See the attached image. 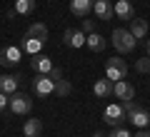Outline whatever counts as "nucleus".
Here are the masks:
<instances>
[{"label": "nucleus", "mask_w": 150, "mask_h": 137, "mask_svg": "<svg viewBox=\"0 0 150 137\" xmlns=\"http://www.w3.org/2000/svg\"><path fill=\"white\" fill-rule=\"evenodd\" d=\"M110 42H112V48L118 50L120 55H128L135 50V37L130 30H125V27H115L110 35Z\"/></svg>", "instance_id": "1"}, {"label": "nucleus", "mask_w": 150, "mask_h": 137, "mask_svg": "<svg viewBox=\"0 0 150 137\" xmlns=\"http://www.w3.org/2000/svg\"><path fill=\"white\" fill-rule=\"evenodd\" d=\"M13 110V115H30L33 110V97L28 95V92H13L10 95V105H8Z\"/></svg>", "instance_id": "2"}, {"label": "nucleus", "mask_w": 150, "mask_h": 137, "mask_svg": "<svg viewBox=\"0 0 150 137\" xmlns=\"http://www.w3.org/2000/svg\"><path fill=\"white\" fill-rule=\"evenodd\" d=\"M125 75H128V63L120 58H110L105 60V77L108 80H125Z\"/></svg>", "instance_id": "3"}, {"label": "nucleus", "mask_w": 150, "mask_h": 137, "mask_svg": "<svg viewBox=\"0 0 150 137\" xmlns=\"http://www.w3.org/2000/svg\"><path fill=\"white\" fill-rule=\"evenodd\" d=\"M23 58V50L15 45H8V48H0V65L3 67H15Z\"/></svg>", "instance_id": "4"}, {"label": "nucleus", "mask_w": 150, "mask_h": 137, "mask_svg": "<svg viewBox=\"0 0 150 137\" xmlns=\"http://www.w3.org/2000/svg\"><path fill=\"white\" fill-rule=\"evenodd\" d=\"M33 90H35V95L48 97V95L55 92V82L50 80V75H35V80H33Z\"/></svg>", "instance_id": "5"}, {"label": "nucleus", "mask_w": 150, "mask_h": 137, "mask_svg": "<svg viewBox=\"0 0 150 137\" xmlns=\"http://www.w3.org/2000/svg\"><path fill=\"white\" fill-rule=\"evenodd\" d=\"M30 67H33V72H35V75H48L55 65H53V60H50L48 55L38 53V55H30Z\"/></svg>", "instance_id": "6"}, {"label": "nucleus", "mask_w": 150, "mask_h": 137, "mask_svg": "<svg viewBox=\"0 0 150 137\" xmlns=\"http://www.w3.org/2000/svg\"><path fill=\"white\" fill-rule=\"evenodd\" d=\"M85 32L83 30H78V27H68V30L63 32V42L68 45V48H73V50H78V48H83L85 45Z\"/></svg>", "instance_id": "7"}, {"label": "nucleus", "mask_w": 150, "mask_h": 137, "mask_svg": "<svg viewBox=\"0 0 150 137\" xmlns=\"http://www.w3.org/2000/svg\"><path fill=\"white\" fill-rule=\"evenodd\" d=\"M103 120H105L108 125H112V127H120V125H123V120H125L123 105H108L105 112H103Z\"/></svg>", "instance_id": "8"}, {"label": "nucleus", "mask_w": 150, "mask_h": 137, "mask_svg": "<svg viewBox=\"0 0 150 137\" xmlns=\"http://www.w3.org/2000/svg\"><path fill=\"white\" fill-rule=\"evenodd\" d=\"M93 13L98 20H112L115 18V8L110 0H93Z\"/></svg>", "instance_id": "9"}, {"label": "nucleus", "mask_w": 150, "mask_h": 137, "mask_svg": "<svg viewBox=\"0 0 150 137\" xmlns=\"http://www.w3.org/2000/svg\"><path fill=\"white\" fill-rule=\"evenodd\" d=\"M112 97H118V100H133L135 97V87L125 80H115L112 85Z\"/></svg>", "instance_id": "10"}, {"label": "nucleus", "mask_w": 150, "mask_h": 137, "mask_svg": "<svg viewBox=\"0 0 150 137\" xmlns=\"http://www.w3.org/2000/svg\"><path fill=\"white\" fill-rule=\"evenodd\" d=\"M128 120L133 122L135 127H140V130H145V127L150 125V110H143V107H135V110H130L128 112Z\"/></svg>", "instance_id": "11"}, {"label": "nucleus", "mask_w": 150, "mask_h": 137, "mask_svg": "<svg viewBox=\"0 0 150 137\" xmlns=\"http://www.w3.org/2000/svg\"><path fill=\"white\" fill-rule=\"evenodd\" d=\"M43 40H38V37H30V35H23L20 40V50L28 55H38V53H43Z\"/></svg>", "instance_id": "12"}, {"label": "nucleus", "mask_w": 150, "mask_h": 137, "mask_svg": "<svg viewBox=\"0 0 150 137\" xmlns=\"http://www.w3.org/2000/svg\"><path fill=\"white\" fill-rule=\"evenodd\" d=\"M20 75H0V92H5V95H13L18 92V85H20Z\"/></svg>", "instance_id": "13"}, {"label": "nucleus", "mask_w": 150, "mask_h": 137, "mask_svg": "<svg viewBox=\"0 0 150 137\" xmlns=\"http://www.w3.org/2000/svg\"><path fill=\"white\" fill-rule=\"evenodd\" d=\"M112 80L103 77V80H95V85H93V92H95V97H100V100H105V97H112Z\"/></svg>", "instance_id": "14"}, {"label": "nucleus", "mask_w": 150, "mask_h": 137, "mask_svg": "<svg viewBox=\"0 0 150 137\" xmlns=\"http://www.w3.org/2000/svg\"><path fill=\"white\" fill-rule=\"evenodd\" d=\"M70 13L78 18H88L93 13V0H70Z\"/></svg>", "instance_id": "15"}, {"label": "nucleus", "mask_w": 150, "mask_h": 137, "mask_svg": "<svg viewBox=\"0 0 150 137\" xmlns=\"http://www.w3.org/2000/svg\"><path fill=\"white\" fill-rule=\"evenodd\" d=\"M112 8H115V18H120V20H133L135 18V8L130 5V0H118Z\"/></svg>", "instance_id": "16"}, {"label": "nucleus", "mask_w": 150, "mask_h": 137, "mask_svg": "<svg viewBox=\"0 0 150 137\" xmlns=\"http://www.w3.org/2000/svg\"><path fill=\"white\" fill-rule=\"evenodd\" d=\"M40 132H43V120L28 117L25 125H23V135H25V137H40Z\"/></svg>", "instance_id": "17"}, {"label": "nucleus", "mask_w": 150, "mask_h": 137, "mask_svg": "<svg viewBox=\"0 0 150 137\" xmlns=\"http://www.w3.org/2000/svg\"><path fill=\"white\" fill-rule=\"evenodd\" d=\"M85 45L93 50V53H103V50L108 48V40L100 35V32H90V35L85 37Z\"/></svg>", "instance_id": "18"}, {"label": "nucleus", "mask_w": 150, "mask_h": 137, "mask_svg": "<svg viewBox=\"0 0 150 137\" xmlns=\"http://www.w3.org/2000/svg\"><path fill=\"white\" fill-rule=\"evenodd\" d=\"M128 30L133 32L135 40H140V37L148 35V20H143V18H133V20H130V27H128Z\"/></svg>", "instance_id": "19"}, {"label": "nucleus", "mask_w": 150, "mask_h": 137, "mask_svg": "<svg viewBox=\"0 0 150 137\" xmlns=\"http://www.w3.org/2000/svg\"><path fill=\"white\" fill-rule=\"evenodd\" d=\"M25 35H30V37H38V40H48V25H43V22H33L30 27H28V32Z\"/></svg>", "instance_id": "20"}, {"label": "nucleus", "mask_w": 150, "mask_h": 137, "mask_svg": "<svg viewBox=\"0 0 150 137\" xmlns=\"http://www.w3.org/2000/svg\"><path fill=\"white\" fill-rule=\"evenodd\" d=\"M35 0H15V8H13V10H15V15H30L33 10H35Z\"/></svg>", "instance_id": "21"}, {"label": "nucleus", "mask_w": 150, "mask_h": 137, "mask_svg": "<svg viewBox=\"0 0 150 137\" xmlns=\"http://www.w3.org/2000/svg\"><path fill=\"white\" fill-rule=\"evenodd\" d=\"M70 92H73V87H70L68 80H58V82H55V95L58 97H68Z\"/></svg>", "instance_id": "22"}, {"label": "nucleus", "mask_w": 150, "mask_h": 137, "mask_svg": "<svg viewBox=\"0 0 150 137\" xmlns=\"http://www.w3.org/2000/svg\"><path fill=\"white\" fill-rule=\"evenodd\" d=\"M135 70H138V72H150V58H140L138 63H135Z\"/></svg>", "instance_id": "23"}, {"label": "nucleus", "mask_w": 150, "mask_h": 137, "mask_svg": "<svg viewBox=\"0 0 150 137\" xmlns=\"http://www.w3.org/2000/svg\"><path fill=\"white\" fill-rule=\"evenodd\" d=\"M108 137H133V132L125 130V127H112V132Z\"/></svg>", "instance_id": "24"}, {"label": "nucleus", "mask_w": 150, "mask_h": 137, "mask_svg": "<svg viewBox=\"0 0 150 137\" xmlns=\"http://www.w3.org/2000/svg\"><path fill=\"white\" fill-rule=\"evenodd\" d=\"M120 105H123V110H125V115H128L130 110H135V107H138V102H135V97H133V100H123V102H120Z\"/></svg>", "instance_id": "25"}, {"label": "nucleus", "mask_w": 150, "mask_h": 137, "mask_svg": "<svg viewBox=\"0 0 150 137\" xmlns=\"http://www.w3.org/2000/svg\"><path fill=\"white\" fill-rule=\"evenodd\" d=\"M80 30L90 35V32H95V22H93V20H83V27H80Z\"/></svg>", "instance_id": "26"}, {"label": "nucleus", "mask_w": 150, "mask_h": 137, "mask_svg": "<svg viewBox=\"0 0 150 137\" xmlns=\"http://www.w3.org/2000/svg\"><path fill=\"white\" fill-rule=\"evenodd\" d=\"M50 80H53V82H58V80H63V70H60V67H53V70H50Z\"/></svg>", "instance_id": "27"}, {"label": "nucleus", "mask_w": 150, "mask_h": 137, "mask_svg": "<svg viewBox=\"0 0 150 137\" xmlns=\"http://www.w3.org/2000/svg\"><path fill=\"white\" fill-rule=\"evenodd\" d=\"M8 105H10V95H5V92H0V112L5 110Z\"/></svg>", "instance_id": "28"}, {"label": "nucleus", "mask_w": 150, "mask_h": 137, "mask_svg": "<svg viewBox=\"0 0 150 137\" xmlns=\"http://www.w3.org/2000/svg\"><path fill=\"white\" fill-rule=\"evenodd\" d=\"M133 137H150V132H148V130H140V132H135Z\"/></svg>", "instance_id": "29"}, {"label": "nucleus", "mask_w": 150, "mask_h": 137, "mask_svg": "<svg viewBox=\"0 0 150 137\" xmlns=\"http://www.w3.org/2000/svg\"><path fill=\"white\" fill-rule=\"evenodd\" d=\"M93 137H108V135H103V132H95V135H93Z\"/></svg>", "instance_id": "30"}, {"label": "nucleus", "mask_w": 150, "mask_h": 137, "mask_svg": "<svg viewBox=\"0 0 150 137\" xmlns=\"http://www.w3.org/2000/svg\"><path fill=\"white\" fill-rule=\"evenodd\" d=\"M145 50H150V40H145Z\"/></svg>", "instance_id": "31"}, {"label": "nucleus", "mask_w": 150, "mask_h": 137, "mask_svg": "<svg viewBox=\"0 0 150 137\" xmlns=\"http://www.w3.org/2000/svg\"><path fill=\"white\" fill-rule=\"evenodd\" d=\"M148 58H150V50H148Z\"/></svg>", "instance_id": "32"}, {"label": "nucleus", "mask_w": 150, "mask_h": 137, "mask_svg": "<svg viewBox=\"0 0 150 137\" xmlns=\"http://www.w3.org/2000/svg\"><path fill=\"white\" fill-rule=\"evenodd\" d=\"M148 75H150V72H148Z\"/></svg>", "instance_id": "33"}]
</instances>
